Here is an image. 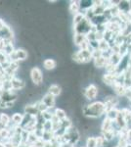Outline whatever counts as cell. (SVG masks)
Wrapping results in <instances>:
<instances>
[{
	"label": "cell",
	"mask_w": 131,
	"mask_h": 147,
	"mask_svg": "<svg viewBox=\"0 0 131 147\" xmlns=\"http://www.w3.org/2000/svg\"><path fill=\"white\" fill-rule=\"evenodd\" d=\"M84 19H85V16H84V13H82V12H79L77 15H75L73 16V27H75V26L78 25L80 22H82Z\"/></svg>",
	"instance_id": "26"
},
{
	"label": "cell",
	"mask_w": 131,
	"mask_h": 147,
	"mask_svg": "<svg viewBox=\"0 0 131 147\" xmlns=\"http://www.w3.org/2000/svg\"><path fill=\"white\" fill-rule=\"evenodd\" d=\"M114 129V121H112L109 118H105L103 123H102V127H101V132L104 131H108Z\"/></svg>",
	"instance_id": "16"
},
{
	"label": "cell",
	"mask_w": 131,
	"mask_h": 147,
	"mask_svg": "<svg viewBox=\"0 0 131 147\" xmlns=\"http://www.w3.org/2000/svg\"><path fill=\"white\" fill-rule=\"evenodd\" d=\"M17 99H18V95L14 92V90H10V91H4L2 93L1 97H0V100L6 102H15Z\"/></svg>",
	"instance_id": "8"
},
{
	"label": "cell",
	"mask_w": 131,
	"mask_h": 147,
	"mask_svg": "<svg viewBox=\"0 0 131 147\" xmlns=\"http://www.w3.org/2000/svg\"><path fill=\"white\" fill-rule=\"evenodd\" d=\"M54 137H55L54 131H44L41 138L46 142V141H52L54 139Z\"/></svg>",
	"instance_id": "29"
},
{
	"label": "cell",
	"mask_w": 131,
	"mask_h": 147,
	"mask_svg": "<svg viewBox=\"0 0 131 147\" xmlns=\"http://www.w3.org/2000/svg\"><path fill=\"white\" fill-rule=\"evenodd\" d=\"M96 141H97V147H104L105 143H106V139H105L102 136H97Z\"/></svg>",
	"instance_id": "34"
},
{
	"label": "cell",
	"mask_w": 131,
	"mask_h": 147,
	"mask_svg": "<svg viewBox=\"0 0 131 147\" xmlns=\"http://www.w3.org/2000/svg\"><path fill=\"white\" fill-rule=\"evenodd\" d=\"M14 51H15V49H14V45L12 44V42L5 44L3 50H2V52H3L4 54H6L7 56H10Z\"/></svg>",
	"instance_id": "27"
},
{
	"label": "cell",
	"mask_w": 131,
	"mask_h": 147,
	"mask_svg": "<svg viewBox=\"0 0 131 147\" xmlns=\"http://www.w3.org/2000/svg\"><path fill=\"white\" fill-rule=\"evenodd\" d=\"M28 147H36V146H35L34 144H32V145H30V146H28Z\"/></svg>",
	"instance_id": "40"
},
{
	"label": "cell",
	"mask_w": 131,
	"mask_h": 147,
	"mask_svg": "<svg viewBox=\"0 0 131 147\" xmlns=\"http://www.w3.org/2000/svg\"><path fill=\"white\" fill-rule=\"evenodd\" d=\"M11 84H12V90H22L26 87V82L24 80L17 79V78H13L11 80Z\"/></svg>",
	"instance_id": "13"
},
{
	"label": "cell",
	"mask_w": 131,
	"mask_h": 147,
	"mask_svg": "<svg viewBox=\"0 0 131 147\" xmlns=\"http://www.w3.org/2000/svg\"><path fill=\"white\" fill-rule=\"evenodd\" d=\"M81 8L80 6V1H71L70 4V7H69V10L73 16L77 15V13H79V10Z\"/></svg>",
	"instance_id": "18"
},
{
	"label": "cell",
	"mask_w": 131,
	"mask_h": 147,
	"mask_svg": "<svg viewBox=\"0 0 131 147\" xmlns=\"http://www.w3.org/2000/svg\"><path fill=\"white\" fill-rule=\"evenodd\" d=\"M5 25H6L5 22H4V21L2 20V19H0V30H1L4 27H5Z\"/></svg>",
	"instance_id": "38"
},
{
	"label": "cell",
	"mask_w": 131,
	"mask_h": 147,
	"mask_svg": "<svg viewBox=\"0 0 131 147\" xmlns=\"http://www.w3.org/2000/svg\"><path fill=\"white\" fill-rule=\"evenodd\" d=\"M116 79H118V74H109V73L104 74L103 78H102L104 84L110 85V86H112V85L115 84L116 82Z\"/></svg>",
	"instance_id": "10"
},
{
	"label": "cell",
	"mask_w": 131,
	"mask_h": 147,
	"mask_svg": "<svg viewBox=\"0 0 131 147\" xmlns=\"http://www.w3.org/2000/svg\"><path fill=\"white\" fill-rule=\"evenodd\" d=\"M0 109H7V105H6V102L0 100Z\"/></svg>",
	"instance_id": "37"
},
{
	"label": "cell",
	"mask_w": 131,
	"mask_h": 147,
	"mask_svg": "<svg viewBox=\"0 0 131 147\" xmlns=\"http://www.w3.org/2000/svg\"><path fill=\"white\" fill-rule=\"evenodd\" d=\"M7 61H9L8 60V56H7L6 54H4L2 51H0V65L7 62Z\"/></svg>",
	"instance_id": "35"
},
{
	"label": "cell",
	"mask_w": 131,
	"mask_h": 147,
	"mask_svg": "<svg viewBox=\"0 0 131 147\" xmlns=\"http://www.w3.org/2000/svg\"><path fill=\"white\" fill-rule=\"evenodd\" d=\"M35 105H36L37 109H38L39 113H44V112H46V111L49 110L48 107H47V106L45 105V104L41 100H39L38 102H36V103H35Z\"/></svg>",
	"instance_id": "30"
},
{
	"label": "cell",
	"mask_w": 131,
	"mask_h": 147,
	"mask_svg": "<svg viewBox=\"0 0 131 147\" xmlns=\"http://www.w3.org/2000/svg\"><path fill=\"white\" fill-rule=\"evenodd\" d=\"M87 39L86 35L84 34H75V36H73V41H75V44L78 47L81 46V44L85 40Z\"/></svg>",
	"instance_id": "21"
},
{
	"label": "cell",
	"mask_w": 131,
	"mask_h": 147,
	"mask_svg": "<svg viewBox=\"0 0 131 147\" xmlns=\"http://www.w3.org/2000/svg\"><path fill=\"white\" fill-rule=\"evenodd\" d=\"M106 113V107H105L104 102L102 101H94L92 103L84 106L82 109L83 115L87 118H91V119L100 118L102 115H104Z\"/></svg>",
	"instance_id": "1"
},
{
	"label": "cell",
	"mask_w": 131,
	"mask_h": 147,
	"mask_svg": "<svg viewBox=\"0 0 131 147\" xmlns=\"http://www.w3.org/2000/svg\"><path fill=\"white\" fill-rule=\"evenodd\" d=\"M34 145L36 146V147H44V145H45V141H44L42 138H39L38 140H37V141L34 143Z\"/></svg>",
	"instance_id": "36"
},
{
	"label": "cell",
	"mask_w": 131,
	"mask_h": 147,
	"mask_svg": "<svg viewBox=\"0 0 131 147\" xmlns=\"http://www.w3.org/2000/svg\"><path fill=\"white\" fill-rule=\"evenodd\" d=\"M14 38V32L9 26L5 25V27L0 30V40H8L12 41Z\"/></svg>",
	"instance_id": "7"
},
{
	"label": "cell",
	"mask_w": 131,
	"mask_h": 147,
	"mask_svg": "<svg viewBox=\"0 0 131 147\" xmlns=\"http://www.w3.org/2000/svg\"><path fill=\"white\" fill-rule=\"evenodd\" d=\"M44 131H53V123L52 121H46L43 125Z\"/></svg>",
	"instance_id": "32"
},
{
	"label": "cell",
	"mask_w": 131,
	"mask_h": 147,
	"mask_svg": "<svg viewBox=\"0 0 131 147\" xmlns=\"http://www.w3.org/2000/svg\"><path fill=\"white\" fill-rule=\"evenodd\" d=\"M41 101L43 102V103L47 106V107H48L49 110L55 107V103H56V99H55V96H53L52 94L48 93V92H47V93L45 94L43 97H42Z\"/></svg>",
	"instance_id": "9"
},
{
	"label": "cell",
	"mask_w": 131,
	"mask_h": 147,
	"mask_svg": "<svg viewBox=\"0 0 131 147\" xmlns=\"http://www.w3.org/2000/svg\"><path fill=\"white\" fill-rule=\"evenodd\" d=\"M112 87H113V89L115 90L116 95H118V96H125L126 90H127V89L125 88V86L122 84H120V82H116L115 84L112 85Z\"/></svg>",
	"instance_id": "15"
},
{
	"label": "cell",
	"mask_w": 131,
	"mask_h": 147,
	"mask_svg": "<svg viewBox=\"0 0 131 147\" xmlns=\"http://www.w3.org/2000/svg\"><path fill=\"white\" fill-rule=\"evenodd\" d=\"M92 26L93 25L91 24V22L85 18L82 22H80L78 25H77L75 27H73V28H75V34L87 35L90 32H91Z\"/></svg>",
	"instance_id": "3"
},
{
	"label": "cell",
	"mask_w": 131,
	"mask_h": 147,
	"mask_svg": "<svg viewBox=\"0 0 131 147\" xmlns=\"http://www.w3.org/2000/svg\"><path fill=\"white\" fill-rule=\"evenodd\" d=\"M61 125H62V129H65V130H68L70 129L71 127H73V122L69 119V118H66L65 120L61 121Z\"/></svg>",
	"instance_id": "28"
},
{
	"label": "cell",
	"mask_w": 131,
	"mask_h": 147,
	"mask_svg": "<svg viewBox=\"0 0 131 147\" xmlns=\"http://www.w3.org/2000/svg\"><path fill=\"white\" fill-rule=\"evenodd\" d=\"M54 116L60 121H63V120H65L66 118H68V117H67L66 111H64L63 109H61V108H56V109H55V110H54Z\"/></svg>",
	"instance_id": "23"
},
{
	"label": "cell",
	"mask_w": 131,
	"mask_h": 147,
	"mask_svg": "<svg viewBox=\"0 0 131 147\" xmlns=\"http://www.w3.org/2000/svg\"><path fill=\"white\" fill-rule=\"evenodd\" d=\"M61 92H62V88H61V86L59 84H51L49 86V88H48V93L52 94V95L55 96V97L60 95Z\"/></svg>",
	"instance_id": "20"
},
{
	"label": "cell",
	"mask_w": 131,
	"mask_h": 147,
	"mask_svg": "<svg viewBox=\"0 0 131 147\" xmlns=\"http://www.w3.org/2000/svg\"><path fill=\"white\" fill-rule=\"evenodd\" d=\"M30 80L35 85H40L43 82V75H42L41 70L38 67H33L30 70Z\"/></svg>",
	"instance_id": "5"
},
{
	"label": "cell",
	"mask_w": 131,
	"mask_h": 147,
	"mask_svg": "<svg viewBox=\"0 0 131 147\" xmlns=\"http://www.w3.org/2000/svg\"><path fill=\"white\" fill-rule=\"evenodd\" d=\"M121 114H122L123 118H124V120L126 121V123L127 124H129L131 122V109L129 108H122L120 110Z\"/></svg>",
	"instance_id": "25"
},
{
	"label": "cell",
	"mask_w": 131,
	"mask_h": 147,
	"mask_svg": "<svg viewBox=\"0 0 131 147\" xmlns=\"http://www.w3.org/2000/svg\"><path fill=\"white\" fill-rule=\"evenodd\" d=\"M14 104H15V102H8V103H6L7 108H13L14 107Z\"/></svg>",
	"instance_id": "39"
},
{
	"label": "cell",
	"mask_w": 131,
	"mask_h": 147,
	"mask_svg": "<svg viewBox=\"0 0 131 147\" xmlns=\"http://www.w3.org/2000/svg\"><path fill=\"white\" fill-rule=\"evenodd\" d=\"M85 147H97V141L95 136H90L86 139V146Z\"/></svg>",
	"instance_id": "31"
},
{
	"label": "cell",
	"mask_w": 131,
	"mask_h": 147,
	"mask_svg": "<svg viewBox=\"0 0 131 147\" xmlns=\"http://www.w3.org/2000/svg\"><path fill=\"white\" fill-rule=\"evenodd\" d=\"M56 66H57V62L54 60V59L47 58L43 61V67L45 70H47V71L54 70V69L56 68Z\"/></svg>",
	"instance_id": "17"
},
{
	"label": "cell",
	"mask_w": 131,
	"mask_h": 147,
	"mask_svg": "<svg viewBox=\"0 0 131 147\" xmlns=\"http://www.w3.org/2000/svg\"><path fill=\"white\" fill-rule=\"evenodd\" d=\"M28 54L25 49L19 48V49H16L10 56H8V60L10 61V62H18L19 63V61L26 60V59L28 58Z\"/></svg>",
	"instance_id": "4"
},
{
	"label": "cell",
	"mask_w": 131,
	"mask_h": 147,
	"mask_svg": "<svg viewBox=\"0 0 131 147\" xmlns=\"http://www.w3.org/2000/svg\"><path fill=\"white\" fill-rule=\"evenodd\" d=\"M0 124H2L5 127H8L11 124V118L5 113H0Z\"/></svg>",
	"instance_id": "24"
},
{
	"label": "cell",
	"mask_w": 131,
	"mask_h": 147,
	"mask_svg": "<svg viewBox=\"0 0 131 147\" xmlns=\"http://www.w3.org/2000/svg\"><path fill=\"white\" fill-rule=\"evenodd\" d=\"M93 62H94V66L96 68H98V69L106 68L107 64L109 63V58L102 55V56H99V57H97V58L93 59Z\"/></svg>",
	"instance_id": "12"
},
{
	"label": "cell",
	"mask_w": 131,
	"mask_h": 147,
	"mask_svg": "<svg viewBox=\"0 0 131 147\" xmlns=\"http://www.w3.org/2000/svg\"><path fill=\"white\" fill-rule=\"evenodd\" d=\"M41 114H42V116H43V118L45 119V121H52L54 118V112L51 113V112H49V110L46 111V112H44V113H41Z\"/></svg>",
	"instance_id": "33"
},
{
	"label": "cell",
	"mask_w": 131,
	"mask_h": 147,
	"mask_svg": "<svg viewBox=\"0 0 131 147\" xmlns=\"http://www.w3.org/2000/svg\"><path fill=\"white\" fill-rule=\"evenodd\" d=\"M24 111H25V114L30 115L34 118L39 114V111L35 104H28V105H26L25 108H24Z\"/></svg>",
	"instance_id": "14"
},
{
	"label": "cell",
	"mask_w": 131,
	"mask_h": 147,
	"mask_svg": "<svg viewBox=\"0 0 131 147\" xmlns=\"http://www.w3.org/2000/svg\"><path fill=\"white\" fill-rule=\"evenodd\" d=\"M120 112V110H118V109H116V108H113L106 113V117L109 118V119H111L112 121H116Z\"/></svg>",
	"instance_id": "22"
},
{
	"label": "cell",
	"mask_w": 131,
	"mask_h": 147,
	"mask_svg": "<svg viewBox=\"0 0 131 147\" xmlns=\"http://www.w3.org/2000/svg\"><path fill=\"white\" fill-rule=\"evenodd\" d=\"M71 58H73V60L75 61V62H77L78 64L88 63L93 59L92 51L89 50V49H80L79 51L73 54Z\"/></svg>",
	"instance_id": "2"
},
{
	"label": "cell",
	"mask_w": 131,
	"mask_h": 147,
	"mask_svg": "<svg viewBox=\"0 0 131 147\" xmlns=\"http://www.w3.org/2000/svg\"><path fill=\"white\" fill-rule=\"evenodd\" d=\"M24 116L25 114H21V113H15L13 114L11 118V121L13 123L14 125H21L23 123V120H24Z\"/></svg>",
	"instance_id": "19"
},
{
	"label": "cell",
	"mask_w": 131,
	"mask_h": 147,
	"mask_svg": "<svg viewBox=\"0 0 131 147\" xmlns=\"http://www.w3.org/2000/svg\"><path fill=\"white\" fill-rule=\"evenodd\" d=\"M98 93H99L98 87L93 84L88 85L86 88L84 89V91H83V95H84V97L87 99V100H90V101L94 100V99L98 96Z\"/></svg>",
	"instance_id": "6"
},
{
	"label": "cell",
	"mask_w": 131,
	"mask_h": 147,
	"mask_svg": "<svg viewBox=\"0 0 131 147\" xmlns=\"http://www.w3.org/2000/svg\"><path fill=\"white\" fill-rule=\"evenodd\" d=\"M73 147H75V146H73Z\"/></svg>",
	"instance_id": "41"
},
{
	"label": "cell",
	"mask_w": 131,
	"mask_h": 147,
	"mask_svg": "<svg viewBox=\"0 0 131 147\" xmlns=\"http://www.w3.org/2000/svg\"><path fill=\"white\" fill-rule=\"evenodd\" d=\"M122 60H123V57L120 53H112L109 57V63L118 68L120 67Z\"/></svg>",
	"instance_id": "11"
}]
</instances>
